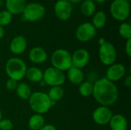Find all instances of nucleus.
Masks as SVG:
<instances>
[{"label":"nucleus","instance_id":"obj_1","mask_svg":"<svg viewBox=\"0 0 131 130\" xmlns=\"http://www.w3.org/2000/svg\"><path fill=\"white\" fill-rule=\"evenodd\" d=\"M92 96L101 106L109 107L117 101L119 91L114 83L103 77L95 81Z\"/></svg>","mask_w":131,"mask_h":130},{"label":"nucleus","instance_id":"obj_2","mask_svg":"<svg viewBox=\"0 0 131 130\" xmlns=\"http://www.w3.org/2000/svg\"><path fill=\"white\" fill-rule=\"evenodd\" d=\"M28 103L31 110L41 115L46 113L52 106V102L48 94L40 91L32 93L28 99Z\"/></svg>","mask_w":131,"mask_h":130},{"label":"nucleus","instance_id":"obj_3","mask_svg":"<svg viewBox=\"0 0 131 130\" xmlns=\"http://www.w3.org/2000/svg\"><path fill=\"white\" fill-rule=\"evenodd\" d=\"M5 69L9 78L18 82L25 77L27 66L25 61L21 58L12 57L7 61Z\"/></svg>","mask_w":131,"mask_h":130},{"label":"nucleus","instance_id":"obj_4","mask_svg":"<svg viewBox=\"0 0 131 130\" xmlns=\"http://www.w3.org/2000/svg\"><path fill=\"white\" fill-rule=\"evenodd\" d=\"M99 44L98 55L101 62L106 66H111L114 64L117 60V51L113 44L105 41L104 38L99 40Z\"/></svg>","mask_w":131,"mask_h":130},{"label":"nucleus","instance_id":"obj_5","mask_svg":"<svg viewBox=\"0 0 131 130\" xmlns=\"http://www.w3.org/2000/svg\"><path fill=\"white\" fill-rule=\"evenodd\" d=\"M51 61L53 67L62 72L67 71L72 67L71 54L65 49L61 48L55 50L51 54Z\"/></svg>","mask_w":131,"mask_h":130},{"label":"nucleus","instance_id":"obj_6","mask_svg":"<svg viewBox=\"0 0 131 130\" xmlns=\"http://www.w3.org/2000/svg\"><path fill=\"white\" fill-rule=\"evenodd\" d=\"M110 12L115 20L124 22L130 15V2L127 0H114L110 5Z\"/></svg>","mask_w":131,"mask_h":130},{"label":"nucleus","instance_id":"obj_7","mask_svg":"<svg viewBox=\"0 0 131 130\" xmlns=\"http://www.w3.org/2000/svg\"><path fill=\"white\" fill-rule=\"evenodd\" d=\"M45 7L42 4L39 2H30L25 5L21 14L25 21L35 22L45 16Z\"/></svg>","mask_w":131,"mask_h":130},{"label":"nucleus","instance_id":"obj_8","mask_svg":"<svg viewBox=\"0 0 131 130\" xmlns=\"http://www.w3.org/2000/svg\"><path fill=\"white\" fill-rule=\"evenodd\" d=\"M66 80L64 72L53 67H48L43 72V81L50 87L62 86Z\"/></svg>","mask_w":131,"mask_h":130},{"label":"nucleus","instance_id":"obj_9","mask_svg":"<svg viewBox=\"0 0 131 130\" xmlns=\"http://www.w3.org/2000/svg\"><path fill=\"white\" fill-rule=\"evenodd\" d=\"M97 34V29L90 22L81 24L75 31V36L79 41L87 42L92 40Z\"/></svg>","mask_w":131,"mask_h":130},{"label":"nucleus","instance_id":"obj_10","mask_svg":"<svg viewBox=\"0 0 131 130\" xmlns=\"http://www.w3.org/2000/svg\"><path fill=\"white\" fill-rule=\"evenodd\" d=\"M54 11L58 19L61 21H67L72 15L73 7L67 0H58L54 4Z\"/></svg>","mask_w":131,"mask_h":130},{"label":"nucleus","instance_id":"obj_11","mask_svg":"<svg viewBox=\"0 0 131 130\" xmlns=\"http://www.w3.org/2000/svg\"><path fill=\"white\" fill-rule=\"evenodd\" d=\"M113 116L111 110L104 106H101L94 110L92 114L93 120L99 126H105L109 124V122Z\"/></svg>","mask_w":131,"mask_h":130},{"label":"nucleus","instance_id":"obj_12","mask_svg":"<svg viewBox=\"0 0 131 130\" xmlns=\"http://www.w3.org/2000/svg\"><path fill=\"white\" fill-rule=\"evenodd\" d=\"M89 61L90 54L86 49H78L71 54V63L74 67L82 69L88 64Z\"/></svg>","mask_w":131,"mask_h":130},{"label":"nucleus","instance_id":"obj_13","mask_svg":"<svg viewBox=\"0 0 131 130\" xmlns=\"http://www.w3.org/2000/svg\"><path fill=\"white\" fill-rule=\"evenodd\" d=\"M126 74V68L122 64L114 63L111 66H108V68L106 71V78L115 83L122 78L124 77Z\"/></svg>","mask_w":131,"mask_h":130},{"label":"nucleus","instance_id":"obj_14","mask_svg":"<svg viewBox=\"0 0 131 130\" xmlns=\"http://www.w3.org/2000/svg\"><path fill=\"white\" fill-rule=\"evenodd\" d=\"M27 40L22 35H17L12 38L10 42V51L14 54H21L24 53L27 48Z\"/></svg>","mask_w":131,"mask_h":130},{"label":"nucleus","instance_id":"obj_15","mask_svg":"<svg viewBox=\"0 0 131 130\" xmlns=\"http://www.w3.org/2000/svg\"><path fill=\"white\" fill-rule=\"evenodd\" d=\"M28 57L32 63L40 64L46 61L48 58V54L43 48L35 47L29 51Z\"/></svg>","mask_w":131,"mask_h":130},{"label":"nucleus","instance_id":"obj_16","mask_svg":"<svg viewBox=\"0 0 131 130\" xmlns=\"http://www.w3.org/2000/svg\"><path fill=\"white\" fill-rule=\"evenodd\" d=\"M5 8L12 15H20L27 5L26 0H5Z\"/></svg>","mask_w":131,"mask_h":130},{"label":"nucleus","instance_id":"obj_17","mask_svg":"<svg viewBox=\"0 0 131 130\" xmlns=\"http://www.w3.org/2000/svg\"><path fill=\"white\" fill-rule=\"evenodd\" d=\"M109 125L111 130H127L128 122L124 116L121 114H115L112 116Z\"/></svg>","mask_w":131,"mask_h":130},{"label":"nucleus","instance_id":"obj_18","mask_svg":"<svg viewBox=\"0 0 131 130\" xmlns=\"http://www.w3.org/2000/svg\"><path fill=\"white\" fill-rule=\"evenodd\" d=\"M67 77L71 83L75 85H80L84 80V74L81 69L71 67L67 70Z\"/></svg>","mask_w":131,"mask_h":130},{"label":"nucleus","instance_id":"obj_19","mask_svg":"<svg viewBox=\"0 0 131 130\" xmlns=\"http://www.w3.org/2000/svg\"><path fill=\"white\" fill-rule=\"evenodd\" d=\"M25 77L32 83H39L43 80V72L37 67H31L27 68Z\"/></svg>","mask_w":131,"mask_h":130},{"label":"nucleus","instance_id":"obj_20","mask_svg":"<svg viewBox=\"0 0 131 130\" xmlns=\"http://www.w3.org/2000/svg\"><path fill=\"white\" fill-rule=\"evenodd\" d=\"M45 125V120L42 115L41 114H34L32 115L28 120V128L30 130H40Z\"/></svg>","mask_w":131,"mask_h":130},{"label":"nucleus","instance_id":"obj_21","mask_svg":"<svg viewBox=\"0 0 131 130\" xmlns=\"http://www.w3.org/2000/svg\"><path fill=\"white\" fill-rule=\"evenodd\" d=\"M81 12L86 17L93 16L96 12V3L93 0H83L80 6Z\"/></svg>","mask_w":131,"mask_h":130},{"label":"nucleus","instance_id":"obj_22","mask_svg":"<svg viewBox=\"0 0 131 130\" xmlns=\"http://www.w3.org/2000/svg\"><path fill=\"white\" fill-rule=\"evenodd\" d=\"M107 22V15L104 11H96L92 17V25L96 29L103 28Z\"/></svg>","mask_w":131,"mask_h":130},{"label":"nucleus","instance_id":"obj_23","mask_svg":"<svg viewBox=\"0 0 131 130\" xmlns=\"http://www.w3.org/2000/svg\"><path fill=\"white\" fill-rule=\"evenodd\" d=\"M15 91L18 97L23 100H28V99L30 98L32 93L29 85H28L26 83L24 82L18 83Z\"/></svg>","mask_w":131,"mask_h":130},{"label":"nucleus","instance_id":"obj_24","mask_svg":"<svg viewBox=\"0 0 131 130\" xmlns=\"http://www.w3.org/2000/svg\"><path fill=\"white\" fill-rule=\"evenodd\" d=\"M51 102H57L61 100L64 96V90L61 86L51 87L47 93Z\"/></svg>","mask_w":131,"mask_h":130},{"label":"nucleus","instance_id":"obj_25","mask_svg":"<svg viewBox=\"0 0 131 130\" xmlns=\"http://www.w3.org/2000/svg\"><path fill=\"white\" fill-rule=\"evenodd\" d=\"M93 89H94V84L92 83H91L90 81H83L79 85L78 91L81 96L84 97H88L92 96Z\"/></svg>","mask_w":131,"mask_h":130},{"label":"nucleus","instance_id":"obj_26","mask_svg":"<svg viewBox=\"0 0 131 130\" xmlns=\"http://www.w3.org/2000/svg\"><path fill=\"white\" fill-rule=\"evenodd\" d=\"M119 34L120 35L126 39H130L131 38V25L128 22H122L119 27Z\"/></svg>","mask_w":131,"mask_h":130},{"label":"nucleus","instance_id":"obj_27","mask_svg":"<svg viewBox=\"0 0 131 130\" xmlns=\"http://www.w3.org/2000/svg\"><path fill=\"white\" fill-rule=\"evenodd\" d=\"M12 21V15L5 10H2L0 11V26L5 27L8 25Z\"/></svg>","mask_w":131,"mask_h":130},{"label":"nucleus","instance_id":"obj_28","mask_svg":"<svg viewBox=\"0 0 131 130\" xmlns=\"http://www.w3.org/2000/svg\"><path fill=\"white\" fill-rule=\"evenodd\" d=\"M14 124L8 119H2L0 121V130H12Z\"/></svg>","mask_w":131,"mask_h":130},{"label":"nucleus","instance_id":"obj_29","mask_svg":"<svg viewBox=\"0 0 131 130\" xmlns=\"http://www.w3.org/2000/svg\"><path fill=\"white\" fill-rule=\"evenodd\" d=\"M18 84V81H16V80H15L13 79L9 78L6 81V83H5V87H6L7 90L12 91V90H16Z\"/></svg>","mask_w":131,"mask_h":130},{"label":"nucleus","instance_id":"obj_30","mask_svg":"<svg viewBox=\"0 0 131 130\" xmlns=\"http://www.w3.org/2000/svg\"><path fill=\"white\" fill-rule=\"evenodd\" d=\"M125 52L128 57H131V38L127 40L125 44Z\"/></svg>","mask_w":131,"mask_h":130},{"label":"nucleus","instance_id":"obj_31","mask_svg":"<svg viewBox=\"0 0 131 130\" xmlns=\"http://www.w3.org/2000/svg\"><path fill=\"white\" fill-rule=\"evenodd\" d=\"M40 130H57V129L51 124H45Z\"/></svg>","mask_w":131,"mask_h":130},{"label":"nucleus","instance_id":"obj_32","mask_svg":"<svg viewBox=\"0 0 131 130\" xmlns=\"http://www.w3.org/2000/svg\"><path fill=\"white\" fill-rule=\"evenodd\" d=\"M124 85L127 87H130L131 86V76L130 75H128L127 77H125L124 79Z\"/></svg>","mask_w":131,"mask_h":130},{"label":"nucleus","instance_id":"obj_33","mask_svg":"<svg viewBox=\"0 0 131 130\" xmlns=\"http://www.w3.org/2000/svg\"><path fill=\"white\" fill-rule=\"evenodd\" d=\"M5 35V30L3 28V27L0 26V39H2Z\"/></svg>","mask_w":131,"mask_h":130},{"label":"nucleus","instance_id":"obj_34","mask_svg":"<svg viewBox=\"0 0 131 130\" xmlns=\"http://www.w3.org/2000/svg\"><path fill=\"white\" fill-rule=\"evenodd\" d=\"M68 2H69L71 5L72 4H78V3H81L83 0H67Z\"/></svg>","mask_w":131,"mask_h":130},{"label":"nucleus","instance_id":"obj_35","mask_svg":"<svg viewBox=\"0 0 131 130\" xmlns=\"http://www.w3.org/2000/svg\"><path fill=\"white\" fill-rule=\"evenodd\" d=\"M95 3H99V4H101V3H104V2H106L107 0H93Z\"/></svg>","mask_w":131,"mask_h":130},{"label":"nucleus","instance_id":"obj_36","mask_svg":"<svg viewBox=\"0 0 131 130\" xmlns=\"http://www.w3.org/2000/svg\"><path fill=\"white\" fill-rule=\"evenodd\" d=\"M2 119V111H1V110H0V121H1Z\"/></svg>","mask_w":131,"mask_h":130},{"label":"nucleus","instance_id":"obj_37","mask_svg":"<svg viewBox=\"0 0 131 130\" xmlns=\"http://www.w3.org/2000/svg\"><path fill=\"white\" fill-rule=\"evenodd\" d=\"M2 0H0V6L2 5Z\"/></svg>","mask_w":131,"mask_h":130},{"label":"nucleus","instance_id":"obj_38","mask_svg":"<svg viewBox=\"0 0 131 130\" xmlns=\"http://www.w3.org/2000/svg\"><path fill=\"white\" fill-rule=\"evenodd\" d=\"M127 1H128V2H130V1H131V0H127Z\"/></svg>","mask_w":131,"mask_h":130}]
</instances>
